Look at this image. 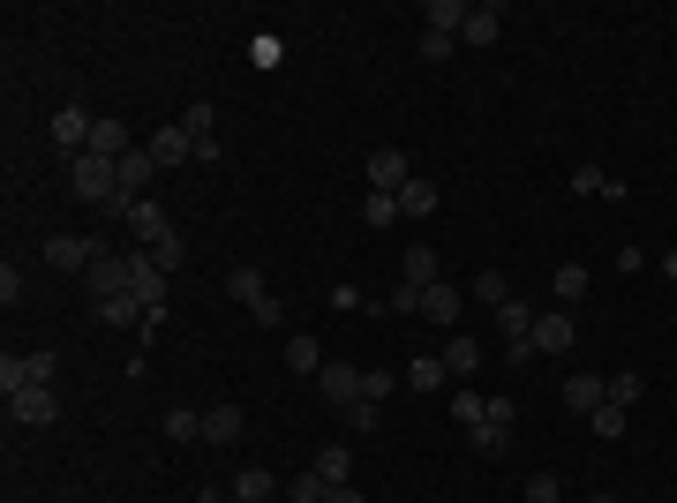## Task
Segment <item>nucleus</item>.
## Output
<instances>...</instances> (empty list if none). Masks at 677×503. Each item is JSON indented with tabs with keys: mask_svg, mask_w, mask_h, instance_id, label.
Wrapping results in <instances>:
<instances>
[{
	"mask_svg": "<svg viewBox=\"0 0 677 503\" xmlns=\"http://www.w3.org/2000/svg\"><path fill=\"white\" fill-rule=\"evenodd\" d=\"M61 376V354L38 346V354H0V391H31V383H54Z\"/></svg>",
	"mask_w": 677,
	"mask_h": 503,
	"instance_id": "nucleus-1",
	"label": "nucleus"
},
{
	"mask_svg": "<svg viewBox=\"0 0 677 503\" xmlns=\"http://www.w3.org/2000/svg\"><path fill=\"white\" fill-rule=\"evenodd\" d=\"M8 421H23V429H54V421H61V398H54V383L8 391Z\"/></svg>",
	"mask_w": 677,
	"mask_h": 503,
	"instance_id": "nucleus-2",
	"label": "nucleus"
},
{
	"mask_svg": "<svg viewBox=\"0 0 677 503\" xmlns=\"http://www.w3.org/2000/svg\"><path fill=\"white\" fill-rule=\"evenodd\" d=\"M98 255H106L98 233H46V263H54V271H91Z\"/></svg>",
	"mask_w": 677,
	"mask_h": 503,
	"instance_id": "nucleus-3",
	"label": "nucleus"
},
{
	"mask_svg": "<svg viewBox=\"0 0 677 503\" xmlns=\"http://www.w3.org/2000/svg\"><path fill=\"white\" fill-rule=\"evenodd\" d=\"M361 383H369V369H346V361H324V369H317V398L346 414V406H361Z\"/></svg>",
	"mask_w": 677,
	"mask_h": 503,
	"instance_id": "nucleus-4",
	"label": "nucleus"
},
{
	"mask_svg": "<svg viewBox=\"0 0 677 503\" xmlns=\"http://www.w3.org/2000/svg\"><path fill=\"white\" fill-rule=\"evenodd\" d=\"M129 271H135L129 249H121V255H114V249L98 255V263L83 271V286H91V309H98V301H114V294H129Z\"/></svg>",
	"mask_w": 677,
	"mask_h": 503,
	"instance_id": "nucleus-5",
	"label": "nucleus"
},
{
	"mask_svg": "<svg viewBox=\"0 0 677 503\" xmlns=\"http://www.w3.org/2000/svg\"><path fill=\"white\" fill-rule=\"evenodd\" d=\"M143 151H151V158H158V173H166V166H189V158H197V135H189L181 121H166V128H151V135H143Z\"/></svg>",
	"mask_w": 677,
	"mask_h": 503,
	"instance_id": "nucleus-6",
	"label": "nucleus"
},
{
	"mask_svg": "<svg viewBox=\"0 0 677 503\" xmlns=\"http://www.w3.org/2000/svg\"><path fill=\"white\" fill-rule=\"evenodd\" d=\"M166 233H174V218L158 203H129V249H158Z\"/></svg>",
	"mask_w": 677,
	"mask_h": 503,
	"instance_id": "nucleus-7",
	"label": "nucleus"
},
{
	"mask_svg": "<svg viewBox=\"0 0 677 503\" xmlns=\"http://www.w3.org/2000/svg\"><path fill=\"white\" fill-rule=\"evenodd\" d=\"M406 181H414V166H406V151H369V189H384V195H400Z\"/></svg>",
	"mask_w": 677,
	"mask_h": 503,
	"instance_id": "nucleus-8",
	"label": "nucleus"
},
{
	"mask_svg": "<svg viewBox=\"0 0 677 503\" xmlns=\"http://www.w3.org/2000/svg\"><path fill=\"white\" fill-rule=\"evenodd\" d=\"M91 113H83V106H61V113H54V143H61L68 158H83V151H91Z\"/></svg>",
	"mask_w": 677,
	"mask_h": 503,
	"instance_id": "nucleus-9",
	"label": "nucleus"
},
{
	"mask_svg": "<svg viewBox=\"0 0 677 503\" xmlns=\"http://www.w3.org/2000/svg\"><path fill=\"white\" fill-rule=\"evenodd\" d=\"M114 173H121V203H143V189H151V173H158V158H151V151L135 143V151L121 158V166H114Z\"/></svg>",
	"mask_w": 677,
	"mask_h": 503,
	"instance_id": "nucleus-10",
	"label": "nucleus"
},
{
	"mask_svg": "<svg viewBox=\"0 0 677 503\" xmlns=\"http://www.w3.org/2000/svg\"><path fill=\"white\" fill-rule=\"evenodd\" d=\"M572 338H580V323L557 309V315H535V354H572Z\"/></svg>",
	"mask_w": 677,
	"mask_h": 503,
	"instance_id": "nucleus-11",
	"label": "nucleus"
},
{
	"mask_svg": "<svg viewBox=\"0 0 677 503\" xmlns=\"http://www.w3.org/2000/svg\"><path fill=\"white\" fill-rule=\"evenodd\" d=\"M460 309H467V294H460V286H444V278L421 294V323H460Z\"/></svg>",
	"mask_w": 677,
	"mask_h": 503,
	"instance_id": "nucleus-12",
	"label": "nucleus"
},
{
	"mask_svg": "<svg viewBox=\"0 0 677 503\" xmlns=\"http://www.w3.org/2000/svg\"><path fill=\"white\" fill-rule=\"evenodd\" d=\"M241 429H249V421H241V406H211V414H203V443H211V451L241 443Z\"/></svg>",
	"mask_w": 677,
	"mask_h": 503,
	"instance_id": "nucleus-13",
	"label": "nucleus"
},
{
	"mask_svg": "<svg viewBox=\"0 0 677 503\" xmlns=\"http://www.w3.org/2000/svg\"><path fill=\"white\" fill-rule=\"evenodd\" d=\"M226 294H234L241 309H257V301H271V286H264V271H257V263H234V271H226Z\"/></svg>",
	"mask_w": 677,
	"mask_h": 503,
	"instance_id": "nucleus-14",
	"label": "nucleus"
},
{
	"mask_svg": "<svg viewBox=\"0 0 677 503\" xmlns=\"http://www.w3.org/2000/svg\"><path fill=\"white\" fill-rule=\"evenodd\" d=\"M497 338H504V346H520V338H535V309H527L520 294H512V301L497 309Z\"/></svg>",
	"mask_w": 677,
	"mask_h": 503,
	"instance_id": "nucleus-15",
	"label": "nucleus"
},
{
	"mask_svg": "<svg viewBox=\"0 0 677 503\" xmlns=\"http://www.w3.org/2000/svg\"><path fill=\"white\" fill-rule=\"evenodd\" d=\"M91 151H98V158H114V166H121V158H129V151H135V135H129V121H98V128H91Z\"/></svg>",
	"mask_w": 677,
	"mask_h": 503,
	"instance_id": "nucleus-16",
	"label": "nucleus"
},
{
	"mask_svg": "<svg viewBox=\"0 0 677 503\" xmlns=\"http://www.w3.org/2000/svg\"><path fill=\"white\" fill-rule=\"evenodd\" d=\"M603 398H609V376H565V406L572 414H595Z\"/></svg>",
	"mask_w": 677,
	"mask_h": 503,
	"instance_id": "nucleus-17",
	"label": "nucleus"
},
{
	"mask_svg": "<svg viewBox=\"0 0 677 503\" xmlns=\"http://www.w3.org/2000/svg\"><path fill=\"white\" fill-rule=\"evenodd\" d=\"M400 278H406V286H437V278H444V271H437V249L414 241V249L400 255Z\"/></svg>",
	"mask_w": 677,
	"mask_h": 503,
	"instance_id": "nucleus-18",
	"label": "nucleus"
},
{
	"mask_svg": "<svg viewBox=\"0 0 677 503\" xmlns=\"http://www.w3.org/2000/svg\"><path fill=\"white\" fill-rule=\"evenodd\" d=\"M400 218H437V181L414 173V181L400 189Z\"/></svg>",
	"mask_w": 677,
	"mask_h": 503,
	"instance_id": "nucleus-19",
	"label": "nucleus"
},
{
	"mask_svg": "<svg viewBox=\"0 0 677 503\" xmlns=\"http://www.w3.org/2000/svg\"><path fill=\"white\" fill-rule=\"evenodd\" d=\"M278 496V481H271L264 466H241V474H234V503H271Z\"/></svg>",
	"mask_w": 677,
	"mask_h": 503,
	"instance_id": "nucleus-20",
	"label": "nucleus"
},
{
	"mask_svg": "<svg viewBox=\"0 0 677 503\" xmlns=\"http://www.w3.org/2000/svg\"><path fill=\"white\" fill-rule=\"evenodd\" d=\"M497 31H504V8L489 0V8H474V15H467V31H460V38H467V46H497Z\"/></svg>",
	"mask_w": 677,
	"mask_h": 503,
	"instance_id": "nucleus-21",
	"label": "nucleus"
},
{
	"mask_svg": "<svg viewBox=\"0 0 677 503\" xmlns=\"http://www.w3.org/2000/svg\"><path fill=\"white\" fill-rule=\"evenodd\" d=\"M444 369H452V376H474V369H482V338H467V331H460V338L444 346Z\"/></svg>",
	"mask_w": 677,
	"mask_h": 503,
	"instance_id": "nucleus-22",
	"label": "nucleus"
},
{
	"mask_svg": "<svg viewBox=\"0 0 677 503\" xmlns=\"http://www.w3.org/2000/svg\"><path fill=\"white\" fill-rule=\"evenodd\" d=\"M452 421H460V429H482V421H489V398H482V391H452Z\"/></svg>",
	"mask_w": 677,
	"mask_h": 503,
	"instance_id": "nucleus-23",
	"label": "nucleus"
},
{
	"mask_svg": "<svg viewBox=\"0 0 677 503\" xmlns=\"http://www.w3.org/2000/svg\"><path fill=\"white\" fill-rule=\"evenodd\" d=\"M406 383H414V391H437V383H452V369H444V354H421V361L406 369Z\"/></svg>",
	"mask_w": 677,
	"mask_h": 503,
	"instance_id": "nucleus-24",
	"label": "nucleus"
},
{
	"mask_svg": "<svg viewBox=\"0 0 677 503\" xmlns=\"http://www.w3.org/2000/svg\"><path fill=\"white\" fill-rule=\"evenodd\" d=\"M317 474H324V481H346V474H354V451H346V443H324V451H317Z\"/></svg>",
	"mask_w": 677,
	"mask_h": 503,
	"instance_id": "nucleus-25",
	"label": "nucleus"
},
{
	"mask_svg": "<svg viewBox=\"0 0 677 503\" xmlns=\"http://www.w3.org/2000/svg\"><path fill=\"white\" fill-rule=\"evenodd\" d=\"M286 369H294V376H317V369H324L317 338H286Z\"/></svg>",
	"mask_w": 677,
	"mask_h": 503,
	"instance_id": "nucleus-26",
	"label": "nucleus"
},
{
	"mask_svg": "<svg viewBox=\"0 0 677 503\" xmlns=\"http://www.w3.org/2000/svg\"><path fill=\"white\" fill-rule=\"evenodd\" d=\"M392 218H400V195L369 189V203H361V226H377V233H384V226H392Z\"/></svg>",
	"mask_w": 677,
	"mask_h": 503,
	"instance_id": "nucleus-27",
	"label": "nucleus"
},
{
	"mask_svg": "<svg viewBox=\"0 0 677 503\" xmlns=\"http://www.w3.org/2000/svg\"><path fill=\"white\" fill-rule=\"evenodd\" d=\"M286 496H294V503H324V496H332V481L309 466V474H294V481H286Z\"/></svg>",
	"mask_w": 677,
	"mask_h": 503,
	"instance_id": "nucleus-28",
	"label": "nucleus"
},
{
	"mask_svg": "<svg viewBox=\"0 0 677 503\" xmlns=\"http://www.w3.org/2000/svg\"><path fill=\"white\" fill-rule=\"evenodd\" d=\"M474 451H482V458H504V451H512V429H497V421H482V429H474Z\"/></svg>",
	"mask_w": 677,
	"mask_h": 503,
	"instance_id": "nucleus-29",
	"label": "nucleus"
},
{
	"mask_svg": "<svg viewBox=\"0 0 677 503\" xmlns=\"http://www.w3.org/2000/svg\"><path fill=\"white\" fill-rule=\"evenodd\" d=\"M346 429H354V436H377V429H384V406H377V398L346 406Z\"/></svg>",
	"mask_w": 677,
	"mask_h": 503,
	"instance_id": "nucleus-30",
	"label": "nucleus"
},
{
	"mask_svg": "<svg viewBox=\"0 0 677 503\" xmlns=\"http://www.w3.org/2000/svg\"><path fill=\"white\" fill-rule=\"evenodd\" d=\"M421 294H429V286H392V294H384V315H421Z\"/></svg>",
	"mask_w": 677,
	"mask_h": 503,
	"instance_id": "nucleus-31",
	"label": "nucleus"
},
{
	"mask_svg": "<svg viewBox=\"0 0 677 503\" xmlns=\"http://www.w3.org/2000/svg\"><path fill=\"white\" fill-rule=\"evenodd\" d=\"M640 391H648V376H632V369H625V376H609V406H625V414H632V406H640Z\"/></svg>",
	"mask_w": 677,
	"mask_h": 503,
	"instance_id": "nucleus-32",
	"label": "nucleus"
},
{
	"mask_svg": "<svg viewBox=\"0 0 677 503\" xmlns=\"http://www.w3.org/2000/svg\"><path fill=\"white\" fill-rule=\"evenodd\" d=\"M166 436H174V443H203V421L189 414V406H174V414H166Z\"/></svg>",
	"mask_w": 677,
	"mask_h": 503,
	"instance_id": "nucleus-33",
	"label": "nucleus"
},
{
	"mask_svg": "<svg viewBox=\"0 0 677 503\" xmlns=\"http://www.w3.org/2000/svg\"><path fill=\"white\" fill-rule=\"evenodd\" d=\"M474 294H482L489 309H504V301H512V278H504V271H482V278H474Z\"/></svg>",
	"mask_w": 677,
	"mask_h": 503,
	"instance_id": "nucleus-34",
	"label": "nucleus"
},
{
	"mask_svg": "<svg viewBox=\"0 0 677 503\" xmlns=\"http://www.w3.org/2000/svg\"><path fill=\"white\" fill-rule=\"evenodd\" d=\"M587 294V263H557V301H580Z\"/></svg>",
	"mask_w": 677,
	"mask_h": 503,
	"instance_id": "nucleus-35",
	"label": "nucleus"
},
{
	"mask_svg": "<svg viewBox=\"0 0 677 503\" xmlns=\"http://www.w3.org/2000/svg\"><path fill=\"white\" fill-rule=\"evenodd\" d=\"M587 421H595V436H609V443L625 436V406H609V398L595 406V414H587Z\"/></svg>",
	"mask_w": 677,
	"mask_h": 503,
	"instance_id": "nucleus-36",
	"label": "nucleus"
},
{
	"mask_svg": "<svg viewBox=\"0 0 677 503\" xmlns=\"http://www.w3.org/2000/svg\"><path fill=\"white\" fill-rule=\"evenodd\" d=\"M151 255V263H158V271H174V263H181V255H189V241H181V233H166V241H158V249H143Z\"/></svg>",
	"mask_w": 677,
	"mask_h": 503,
	"instance_id": "nucleus-37",
	"label": "nucleus"
},
{
	"mask_svg": "<svg viewBox=\"0 0 677 503\" xmlns=\"http://www.w3.org/2000/svg\"><path fill=\"white\" fill-rule=\"evenodd\" d=\"M181 128H189V135H197V143H203V135H211V128H218V113H211V106H203V98H197V106H189V113H181Z\"/></svg>",
	"mask_w": 677,
	"mask_h": 503,
	"instance_id": "nucleus-38",
	"label": "nucleus"
},
{
	"mask_svg": "<svg viewBox=\"0 0 677 503\" xmlns=\"http://www.w3.org/2000/svg\"><path fill=\"white\" fill-rule=\"evenodd\" d=\"M572 189H580V195H603L609 173H603V166H580V173H572Z\"/></svg>",
	"mask_w": 677,
	"mask_h": 503,
	"instance_id": "nucleus-39",
	"label": "nucleus"
},
{
	"mask_svg": "<svg viewBox=\"0 0 677 503\" xmlns=\"http://www.w3.org/2000/svg\"><path fill=\"white\" fill-rule=\"evenodd\" d=\"M527 503H557V474H527Z\"/></svg>",
	"mask_w": 677,
	"mask_h": 503,
	"instance_id": "nucleus-40",
	"label": "nucleus"
},
{
	"mask_svg": "<svg viewBox=\"0 0 677 503\" xmlns=\"http://www.w3.org/2000/svg\"><path fill=\"white\" fill-rule=\"evenodd\" d=\"M324 503H369V496H361L354 481H339V489H332V496H324Z\"/></svg>",
	"mask_w": 677,
	"mask_h": 503,
	"instance_id": "nucleus-41",
	"label": "nucleus"
},
{
	"mask_svg": "<svg viewBox=\"0 0 677 503\" xmlns=\"http://www.w3.org/2000/svg\"><path fill=\"white\" fill-rule=\"evenodd\" d=\"M663 278H677V249H670V255H663Z\"/></svg>",
	"mask_w": 677,
	"mask_h": 503,
	"instance_id": "nucleus-42",
	"label": "nucleus"
},
{
	"mask_svg": "<svg viewBox=\"0 0 677 503\" xmlns=\"http://www.w3.org/2000/svg\"><path fill=\"white\" fill-rule=\"evenodd\" d=\"M587 503H617V496H587Z\"/></svg>",
	"mask_w": 677,
	"mask_h": 503,
	"instance_id": "nucleus-43",
	"label": "nucleus"
}]
</instances>
